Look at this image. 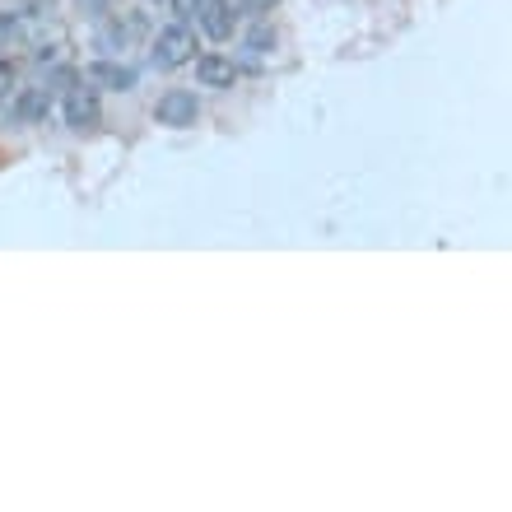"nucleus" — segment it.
I'll return each mask as SVG.
<instances>
[{
  "label": "nucleus",
  "instance_id": "nucleus-13",
  "mask_svg": "<svg viewBox=\"0 0 512 512\" xmlns=\"http://www.w3.org/2000/svg\"><path fill=\"white\" fill-rule=\"evenodd\" d=\"M266 47H275V33H270V28H256V33H252V52H266Z\"/></svg>",
  "mask_w": 512,
  "mask_h": 512
},
{
  "label": "nucleus",
  "instance_id": "nucleus-4",
  "mask_svg": "<svg viewBox=\"0 0 512 512\" xmlns=\"http://www.w3.org/2000/svg\"><path fill=\"white\" fill-rule=\"evenodd\" d=\"M196 24L205 28V38L229 42L238 33V10H233V0H201L196 5Z\"/></svg>",
  "mask_w": 512,
  "mask_h": 512
},
{
  "label": "nucleus",
  "instance_id": "nucleus-3",
  "mask_svg": "<svg viewBox=\"0 0 512 512\" xmlns=\"http://www.w3.org/2000/svg\"><path fill=\"white\" fill-rule=\"evenodd\" d=\"M154 122L173 126V131H187V126L201 122V98L191 94V89H168L154 103Z\"/></svg>",
  "mask_w": 512,
  "mask_h": 512
},
{
  "label": "nucleus",
  "instance_id": "nucleus-9",
  "mask_svg": "<svg viewBox=\"0 0 512 512\" xmlns=\"http://www.w3.org/2000/svg\"><path fill=\"white\" fill-rule=\"evenodd\" d=\"M140 33H145V19H140V14H117V19H108V14H103V47H117V42H131V38H140Z\"/></svg>",
  "mask_w": 512,
  "mask_h": 512
},
{
  "label": "nucleus",
  "instance_id": "nucleus-8",
  "mask_svg": "<svg viewBox=\"0 0 512 512\" xmlns=\"http://www.w3.org/2000/svg\"><path fill=\"white\" fill-rule=\"evenodd\" d=\"M196 80L210 84V89H233V84H238V61H233V56H219V52L196 56Z\"/></svg>",
  "mask_w": 512,
  "mask_h": 512
},
{
  "label": "nucleus",
  "instance_id": "nucleus-14",
  "mask_svg": "<svg viewBox=\"0 0 512 512\" xmlns=\"http://www.w3.org/2000/svg\"><path fill=\"white\" fill-rule=\"evenodd\" d=\"M28 5H33V10H42V5H52V0H28Z\"/></svg>",
  "mask_w": 512,
  "mask_h": 512
},
{
  "label": "nucleus",
  "instance_id": "nucleus-7",
  "mask_svg": "<svg viewBox=\"0 0 512 512\" xmlns=\"http://www.w3.org/2000/svg\"><path fill=\"white\" fill-rule=\"evenodd\" d=\"M84 84H98V89L131 94V89H135V70L122 66V61H89V66H84Z\"/></svg>",
  "mask_w": 512,
  "mask_h": 512
},
{
  "label": "nucleus",
  "instance_id": "nucleus-5",
  "mask_svg": "<svg viewBox=\"0 0 512 512\" xmlns=\"http://www.w3.org/2000/svg\"><path fill=\"white\" fill-rule=\"evenodd\" d=\"M28 52H33V33H28V24L24 19H14V14H0V66H19Z\"/></svg>",
  "mask_w": 512,
  "mask_h": 512
},
{
  "label": "nucleus",
  "instance_id": "nucleus-11",
  "mask_svg": "<svg viewBox=\"0 0 512 512\" xmlns=\"http://www.w3.org/2000/svg\"><path fill=\"white\" fill-rule=\"evenodd\" d=\"M280 5V0H233V10L238 14H270Z\"/></svg>",
  "mask_w": 512,
  "mask_h": 512
},
{
  "label": "nucleus",
  "instance_id": "nucleus-2",
  "mask_svg": "<svg viewBox=\"0 0 512 512\" xmlns=\"http://www.w3.org/2000/svg\"><path fill=\"white\" fill-rule=\"evenodd\" d=\"M61 112H66V122L75 131H94L103 122V103H98V89L94 84H70L66 94H61Z\"/></svg>",
  "mask_w": 512,
  "mask_h": 512
},
{
  "label": "nucleus",
  "instance_id": "nucleus-10",
  "mask_svg": "<svg viewBox=\"0 0 512 512\" xmlns=\"http://www.w3.org/2000/svg\"><path fill=\"white\" fill-rule=\"evenodd\" d=\"M168 5H173V24H191V19H196V5H201V0H168Z\"/></svg>",
  "mask_w": 512,
  "mask_h": 512
},
{
  "label": "nucleus",
  "instance_id": "nucleus-1",
  "mask_svg": "<svg viewBox=\"0 0 512 512\" xmlns=\"http://www.w3.org/2000/svg\"><path fill=\"white\" fill-rule=\"evenodd\" d=\"M154 66L159 70H177L187 66V61H196V33H191V24H168L159 28V38H154Z\"/></svg>",
  "mask_w": 512,
  "mask_h": 512
},
{
  "label": "nucleus",
  "instance_id": "nucleus-6",
  "mask_svg": "<svg viewBox=\"0 0 512 512\" xmlns=\"http://www.w3.org/2000/svg\"><path fill=\"white\" fill-rule=\"evenodd\" d=\"M52 89L47 84H24L19 94H14V122H24V126H38L47 122V112H52Z\"/></svg>",
  "mask_w": 512,
  "mask_h": 512
},
{
  "label": "nucleus",
  "instance_id": "nucleus-12",
  "mask_svg": "<svg viewBox=\"0 0 512 512\" xmlns=\"http://www.w3.org/2000/svg\"><path fill=\"white\" fill-rule=\"evenodd\" d=\"M75 5H80V10L89 14V19H103V14L112 10V0H75Z\"/></svg>",
  "mask_w": 512,
  "mask_h": 512
}]
</instances>
